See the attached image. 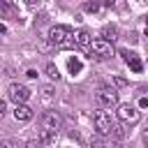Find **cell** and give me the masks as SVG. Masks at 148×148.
<instances>
[{
    "mask_svg": "<svg viewBox=\"0 0 148 148\" xmlns=\"http://www.w3.org/2000/svg\"><path fill=\"white\" fill-rule=\"evenodd\" d=\"M56 136H58V132H53V130H42V132H39V141H42L44 146H46V143H53Z\"/></svg>",
    "mask_w": 148,
    "mask_h": 148,
    "instance_id": "10",
    "label": "cell"
},
{
    "mask_svg": "<svg viewBox=\"0 0 148 148\" xmlns=\"http://www.w3.org/2000/svg\"><path fill=\"white\" fill-rule=\"evenodd\" d=\"M127 65H130V69H132V72H141V69H143V65H141V60H139V58H132Z\"/></svg>",
    "mask_w": 148,
    "mask_h": 148,
    "instance_id": "15",
    "label": "cell"
},
{
    "mask_svg": "<svg viewBox=\"0 0 148 148\" xmlns=\"http://www.w3.org/2000/svg\"><path fill=\"white\" fill-rule=\"evenodd\" d=\"M0 148H21V143L14 141V139H5V141L0 143Z\"/></svg>",
    "mask_w": 148,
    "mask_h": 148,
    "instance_id": "17",
    "label": "cell"
},
{
    "mask_svg": "<svg viewBox=\"0 0 148 148\" xmlns=\"http://www.w3.org/2000/svg\"><path fill=\"white\" fill-rule=\"evenodd\" d=\"M46 74H49V79H53V81H58V79H60V72H58V67H56L53 62H49V65H46Z\"/></svg>",
    "mask_w": 148,
    "mask_h": 148,
    "instance_id": "13",
    "label": "cell"
},
{
    "mask_svg": "<svg viewBox=\"0 0 148 148\" xmlns=\"http://www.w3.org/2000/svg\"><path fill=\"white\" fill-rule=\"evenodd\" d=\"M83 7H86V12H97L99 9V2H86Z\"/></svg>",
    "mask_w": 148,
    "mask_h": 148,
    "instance_id": "19",
    "label": "cell"
},
{
    "mask_svg": "<svg viewBox=\"0 0 148 148\" xmlns=\"http://www.w3.org/2000/svg\"><path fill=\"white\" fill-rule=\"evenodd\" d=\"M92 123H95L97 134H102V136H111V132H113V123H111V113H109V111L97 109V111L92 113Z\"/></svg>",
    "mask_w": 148,
    "mask_h": 148,
    "instance_id": "3",
    "label": "cell"
},
{
    "mask_svg": "<svg viewBox=\"0 0 148 148\" xmlns=\"http://www.w3.org/2000/svg\"><path fill=\"white\" fill-rule=\"evenodd\" d=\"M111 136H113V139H123V136H125V125H113Z\"/></svg>",
    "mask_w": 148,
    "mask_h": 148,
    "instance_id": "14",
    "label": "cell"
},
{
    "mask_svg": "<svg viewBox=\"0 0 148 148\" xmlns=\"http://www.w3.org/2000/svg\"><path fill=\"white\" fill-rule=\"evenodd\" d=\"M5 111H7V102H0V116H2Z\"/></svg>",
    "mask_w": 148,
    "mask_h": 148,
    "instance_id": "25",
    "label": "cell"
},
{
    "mask_svg": "<svg viewBox=\"0 0 148 148\" xmlns=\"http://www.w3.org/2000/svg\"><path fill=\"white\" fill-rule=\"evenodd\" d=\"M116 116H118L120 125H125V127H132V125H136L141 120V111L136 106H132V104H120L118 111H116Z\"/></svg>",
    "mask_w": 148,
    "mask_h": 148,
    "instance_id": "2",
    "label": "cell"
},
{
    "mask_svg": "<svg viewBox=\"0 0 148 148\" xmlns=\"http://www.w3.org/2000/svg\"><path fill=\"white\" fill-rule=\"evenodd\" d=\"M139 106L146 109V106H148V97H141V99H139Z\"/></svg>",
    "mask_w": 148,
    "mask_h": 148,
    "instance_id": "23",
    "label": "cell"
},
{
    "mask_svg": "<svg viewBox=\"0 0 148 148\" xmlns=\"http://www.w3.org/2000/svg\"><path fill=\"white\" fill-rule=\"evenodd\" d=\"M102 5H104V7H113V5H116V0H102Z\"/></svg>",
    "mask_w": 148,
    "mask_h": 148,
    "instance_id": "24",
    "label": "cell"
},
{
    "mask_svg": "<svg viewBox=\"0 0 148 148\" xmlns=\"http://www.w3.org/2000/svg\"><path fill=\"white\" fill-rule=\"evenodd\" d=\"M141 139H143V143H146V146H148V130H146V132H143V134H141Z\"/></svg>",
    "mask_w": 148,
    "mask_h": 148,
    "instance_id": "27",
    "label": "cell"
},
{
    "mask_svg": "<svg viewBox=\"0 0 148 148\" xmlns=\"http://www.w3.org/2000/svg\"><path fill=\"white\" fill-rule=\"evenodd\" d=\"M60 127H62V118H60L58 111H46V113H42V130H53V132H58Z\"/></svg>",
    "mask_w": 148,
    "mask_h": 148,
    "instance_id": "7",
    "label": "cell"
},
{
    "mask_svg": "<svg viewBox=\"0 0 148 148\" xmlns=\"http://www.w3.org/2000/svg\"><path fill=\"white\" fill-rule=\"evenodd\" d=\"M143 35H146V37H148V25H146V32H143Z\"/></svg>",
    "mask_w": 148,
    "mask_h": 148,
    "instance_id": "28",
    "label": "cell"
},
{
    "mask_svg": "<svg viewBox=\"0 0 148 148\" xmlns=\"http://www.w3.org/2000/svg\"><path fill=\"white\" fill-rule=\"evenodd\" d=\"M92 37H90V32L88 30H76V46L79 49H83V51H90L92 49Z\"/></svg>",
    "mask_w": 148,
    "mask_h": 148,
    "instance_id": "9",
    "label": "cell"
},
{
    "mask_svg": "<svg viewBox=\"0 0 148 148\" xmlns=\"http://www.w3.org/2000/svg\"><path fill=\"white\" fill-rule=\"evenodd\" d=\"M95 97H97L99 106H106V109L118 106V92H116V88H99Z\"/></svg>",
    "mask_w": 148,
    "mask_h": 148,
    "instance_id": "5",
    "label": "cell"
},
{
    "mask_svg": "<svg viewBox=\"0 0 148 148\" xmlns=\"http://www.w3.org/2000/svg\"><path fill=\"white\" fill-rule=\"evenodd\" d=\"M90 148H109V143H106V136H102V134H95V136L90 139Z\"/></svg>",
    "mask_w": 148,
    "mask_h": 148,
    "instance_id": "11",
    "label": "cell"
},
{
    "mask_svg": "<svg viewBox=\"0 0 148 148\" xmlns=\"http://www.w3.org/2000/svg\"><path fill=\"white\" fill-rule=\"evenodd\" d=\"M7 99L14 102V104H25L30 99V90L25 86H21V83H12L9 90H7Z\"/></svg>",
    "mask_w": 148,
    "mask_h": 148,
    "instance_id": "4",
    "label": "cell"
},
{
    "mask_svg": "<svg viewBox=\"0 0 148 148\" xmlns=\"http://www.w3.org/2000/svg\"><path fill=\"white\" fill-rule=\"evenodd\" d=\"M69 72H72V74H79V72H81V60L72 58V60H69Z\"/></svg>",
    "mask_w": 148,
    "mask_h": 148,
    "instance_id": "16",
    "label": "cell"
},
{
    "mask_svg": "<svg viewBox=\"0 0 148 148\" xmlns=\"http://www.w3.org/2000/svg\"><path fill=\"white\" fill-rule=\"evenodd\" d=\"M28 5L30 7H37V5H42V0H28Z\"/></svg>",
    "mask_w": 148,
    "mask_h": 148,
    "instance_id": "26",
    "label": "cell"
},
{
    "mask_svg": "<svg viewBox=\"0 0 148 148\" xmlns=\"http://www.w3.org/2000/svg\"><path fill=\"white\" fill-rule=\"evenodd\" d=\"M102 35H104V39L113 42V39H116V35H118V28H116V25H106V28L102 30Z\"/></svg>",
    "mask_w": 148,
    "mask_h": 148,
    "instance_id": "12",
    "label": "cell"
},
{
    "mask_svg": "<svg viewBox=\"0 0 148 148\" xmlns=\"http://www.w3.org/2000/svg\"><path fill=\"white\" fill-rule=\"evenodd\" d=\"M25 76H28V79H37V72H35V69H28Z\"/></svg>",
    "mask_w": 148,
    "mask_h": 148,
    "instance_id": "22",
    "label": "cell"
},
{
    "mask_svg": "<svg viewBox=\"0 0 148 148\" xmlns=\"http://www.w3.org/2000/svg\"><path fill=\"white\" fill-rule=\"evenodd\" d=\"M32 116H35V111H32L28 104H16V109H14V118H16L18 123H28V120H32Z\"/></svg>",
    "mask_w": 148,
    "mask_h": 148,
    "instance_id": "8",
    "label": "cell"
},
{
    "mask_svg": "<svg viewBox=\"0 0 148 148\" xmlns=\"http://www.w3.org/2000/svg\"><path fill=\"white\" fill-rule=\"evenodd\" d=\"M90 51H92V56H95V58H111V56H113V46H111V42H109V39H104V37L95 39Z\"/></svg>",
    "mask_w": 148,
    "mask_h": 148,
    "instance_id": "6",
    "label": "cell"
},
{
    "mask_svg": "<svg viewBox=\"0 0 148 148\" xmlns=\"http://www.w3.org/2000/svg\"><path fill=\"white\" fill-rule=\"evenodd\" d=\"M25 148H44V143H42L39 139H37V141L32 139V141H28V143H25Z\"/></svg>",
    "mask_w": 148,
    "mask_h": 148,
    "instance_id": "20",
    "label": "cell"
},
{
    "mask_svg": "<svg viewBox=\"0 0 148 148\" xmlns=\"http://www.w3.org/2000/svg\"><path fill=\"white\" fill-rule=\"evenodd\" d=\"M42 97H44V99H51V97H53V88H51V86H42Z\"/></svg>",
    "mask_w": 148,
    "mask_h": 148,
    "instance_id": "18",
    "label": "cell"
},
{
    "mask_svg": "<svg viewBox=\"0 0 148 148\" xmlns=\"http://www.w3.org/2000/svg\"><path fill=\"white\" fill-rule=\"evenodd\" d=\"M49 42L58 49H72L76 46V32L69 25H53L49 30Z\"/></svg>",
    "mask_w": 148,
    "mask_h": 148,
    "instance_id": "1",
    "label": "cell"
},
{
    "mask_svg": "<svg viewBox=\"0 0 148 148\" xmlns=\"http://www.w3.org/2000/svg\"><path fill=\"white\" fill-rule=\"evenodd\" d=\"M113 81H116V86H118V88H123V86H127V81H125L123 76H116Z\"/></svg>",
    "mask_w": 148,
    "mask_h": 148,
    "instance_id": "21",
    "label": "cell"
}]
</instances>
